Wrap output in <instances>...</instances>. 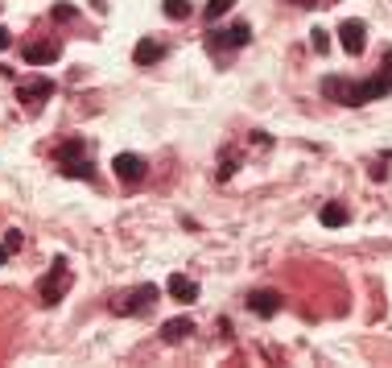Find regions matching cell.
Returning a JSON list of instances; mask_svg holds the SVG:
<instances>
[{
	"mask_svg": "<svg viewBox=\"0 0 392 368\" xmlns=\"http://www.w3.org/2000/svg\"><path fill=\"white\" fill-rule=\"evenodd\" d=\"M392 92V50L384 54V66H380V75L376 79H343V75H335V79H322V95L326 99H335V104H347V108H359V104H372V99H380V95Z\"/></svg>",
	"mask_w": 392,
	"mask_h": 368,
	"instance_id": "cell-1",
	"label": "cell"
},
{
	"mask_svg": "<svg viewBox=\"0 0 392 368\" xmlns=\"http://www.w3.org/2000/svg\"><path fill=\"white\" fill-rule=\"evenodd\" d=\"M71 281H75V274H71L66 257H54V261H50V274L38 281V302H42V306H58V302L66 298Z\"/></svg>",
	"mask_w": 392,
	"mask_h": 368,
	"instance_id": "cell-2",
	"label": "cell"
},
{
	"mask_svg": "<svg viewBox=\"0 0 392 368\" xmlns=\"http://www.w3.org/2000/svg\"><path fill=\"white\" fill-rule=\"evenodd\" d=\"M157 285H136V290H124V294H116L108 306H112V315H145V311H153V302H157Z\"/></svg>",
	"mask_w": 392,
	"mask_h": 368,
	"instance_id": "cell-3",
	"label": "cell"
},
{
	"mask_svg": "<svg viewBox=\"0 0 392 368\" xmlns=\"http://www.w3.org/2000/svg\"><path fill=\"white\" fill-rule=\"evenodd\" d=\"M62 178H83V183H95V170L83 157V141H66V153H62V166H58Z\"/></svg>",
	"mask_w": 392,
	"mask_h": 368,
	"instance_id": "cell-4",
	"label": "cell"
},
{
	"mask_svg": "<svg viewBox=\"0 0 392 368\" xmlns=\"http://www.w3.org/2000/svg\"><path fill=\"white\" fill-rule=\"evenodd\" d=\"M252 42V29L244 25V21H235V25H227V29H211L207 34V50H215V54H223V50H240Z\"/></svg>",
	"mask_w": 392,
	"mask_h": 368,
	"instance_id": "cell-5",
	"label": "cell"
},
{
	"mask_svg": "<svg viewBox=\"0 0 392 368\" xmlns=\"http://www.w3.org/2000/svg\"><path fill=\"white\" fill-rule=\"evenodd\" d=\"M45 95H54V79H45V75H38V79H25V83H17V99H21L25 108H38Z\"/></svg>",
	"mask_w": 392,
	"mask_h": 368,
	"instance_id": "cell-6",
	"label": "cell"
},
{
	"mask_svg": "<svg viewBox=\"0 0 392 368\" xmlns=\"http://www.w3.org/2000/svg\"><path fill=\"white\" fill-rule=\"evenodd\" d=\"M339 46L347 50V54H363V46H368V25L363 21H343L339 25Z\"/></svg>",
	"mask_w": 392,
	"mask_h": 368,
	"instance_id": "cell-7",
	"label": "cell"
},
{
	"mask_svg": "<svg viewBox=\"0 0 392 368\" xmlns=\"http://www.w3.org/2000/svg\"><path fill=\"white\" fill-rule=\"evenodd\" d=\"M112 170H116V178H120V183H140L149 166H145V157H140V153H116Z\"/></svg>",
	"mask_w": 392,
	"mask_h": 368,
	"instance_id": "cell-8",
	"label": "cell"
},
{
	"mask_svg": "<svg viewBox=\"0 0 392 368\" xmlns=\"http://www.w3.org/2000/svg\"><path fill=\"white\" fill-rule=\"evenodd\" d=\"M170 50H166V42H157V38H145V42H136V50H132V62L136 66H153V62H161Z\"/></svg>",
	"mask_w": 392,
	"mask_h": 368,
	"instance_id": "cell-9",
	"label": "cell"
},
{
	"mask_svg": "<svg viewBox=\"0 0 392 368\" xmlns=\"http://www.w3.org/2000/svg\"><path fill=\"white\" fill-rule=\"evenodd\" d=\"M248 311H252V315H264V319L277 315V311H281V294H273V290H252V294H248Z\"/></svg>",
	"mask_w": 392,
	"mask_h": 368,
	"instance_id": "cell-10",
	"label": "cell"
},
{
	"mask_svg": "<svg viewBox=\"0 0 392 368\" xmlns=\"http://www.w3.org/2000/svg\"><path fill=\"white\" fill-rule=\"evenodd\" d=\"M25 62L29 66H45V62H54L58 58V42H25Z\"/></svg>",
	"mask_w": 392,
	"mask_h": 368,
	"instance_id": "cell-11",
	"label": "cell"
},
{
	"mask_svg": "<svg viewBox=\"0 0 392 368\" xmlns=\"http://www.w3.org/2000/svg\"><path fill=\"white\" fill-rule=\"evenodd\" d=\"M166 290H170V298H177V302H198V285H194L186 274H170Z\"/></svg>",
	"mask_w": 392,
	"mask_h": 368,
	"instance_id": "cell-12",
	"label": "cell"
},
{
	"mask_svg": "<svg viewBox=\"0 0 392 368\" xmlns=\"http://www.w3.org/2000/svg\"><path fill=\"white\" fill-rule=\"evenodd\" d=\"M318 220H322L326 228H343V224H347V220H351V211H347V207H343V203H326V207L318 211Z\"/></svg>",
	"mask_w": 392,
	"mask_h": 368,
	"instance_id": "cell-13",
	"label": "cell"
},
{
	"mask_svg": "<svg viewBox=\"0 0 392 368\" xmlns=\"http://www.w3.org/2000/svg\"><path fill=\"white\" fill-rule=\"evenodd\" d=\"M190 331H194V323L190 319H170L166 327H161V339H166V344H182Z\"/></svg>",
	"mask_w": 392,
	"mask_h": 368,
	"instance_id": "cell-14",
	"label": "cell"
},
{
	"mask_svg": "<svg viewBox=\"0 0 392 368\" xmlns=\"http://www.w3.org/2000/svg\"><path fill=\"white\" fill-rule=\"evenodd\" d=\"M161 8H166V17H174V21H186V17L194 13L190 0H161Z\"/></svg>",
	"mask_w": 392,
	"mask_h": 368,
	"instance_id": "cell-15",
	"label": "cell"
},
{
	"mask_svg": "<svg viewBox=\"0 0 392 368\" xmlns=\"http://www.w3.org/2000/svg\"><path fill=\"white\" fill-rule=\"evenodd\" d=\"M310 46H314V54H326L331 50V34L326 29H310Z\"/></svg>",
	"mask_w": 392,
	"mask_h": 368,
	"instance_id": "cell-16",
	"label": "cell"
},
{
	"mask_svg": "<svg viewBox=\"0 0 392 368\" xmlns=\"http://www.w3.org/2000/svg\"><path fill=\"white\" fill-rule=\"evenodd\" d=\"M235 0H207V21H215V17H223L227 8H231Z\"/></svg>",
	"mask_w": 392,
	"mask_h": 368,
	"instance_id": "cell-17",
	"label": "cell"
},
{
	"mask_svg": "<svg viewBox=\"0 0 392 368\" xmlns=\"http://www.w3.org/2000/svg\"><path fill=\"white\" fill-rule=\"evenodd\" d=\"M75 17V4H54V21H71Z\"/></svg>",
	"mask_w": 392,
	"mask_h": 368,
	"instance_id": "cell-18",
	"label": "cell"
},
{
	"mask_svg": "<svg viewBox=\"0 0 392 368\" xmlns=\"http://www.w3.org/2000/svg\"><path fill=\"white\" fill-rule=\"evenodd\" d=\"M372 178H376V183H384V178H389V166H384V162H376V166H372Z\"/></svg>",
	"mask_w": 392,
	"mask_h": 368,
	"instance_id": "cell-19",
	"label": "cell"
},
{
	"mask_svg": "<svg viewBox=\"0 0 392 368\" xmlns=\"http://www.w3.org/2000/svg\"><path fill=\"white\" fill-rule=\"evenodd\" d=\"M8 46H13V34H8V29L0 25V50H8Z\"/></svg>",
	"mask_w": 392,
	"mask_h": 368,
	"instance_id": "cell-20",
	"label": "cell"
},
{
	"mask_svg": "<svg viewBox=\"0 0 392 368\" xmlns=\"http://www.w3.org/2000/svg\"><path fill=\"white\" fill-rule=\"evenodd\" d=\"M8 253H13V248H8V244H0V265H8Z\"/></svg>",
	"mask_w": 392,
	"mask_h": 368,
	"instance_id": "cell-21",
	"label": "cell"
}]
</instances>
